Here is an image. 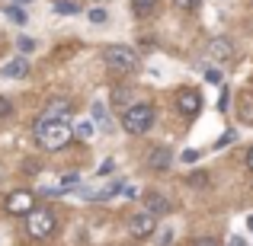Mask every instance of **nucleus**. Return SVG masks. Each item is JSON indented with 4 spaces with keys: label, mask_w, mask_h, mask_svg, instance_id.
<instances>
[{
    "label": "nucleus",
    "mask_w": 253,
    "mask_h": 246,
    "mask_svg": "<svg viewBox=\"0 0 253 246\" xmlns=\"http://www.w3.org/2000/svg\"><path fill=\"white\" fill-rule=\"evenodd\" d=\"M32 131H36V141L42 144L45 150H61L71 144V138H74V128H71L68 122H39L32 125Z\"/></svg>",
    "instance_id": "1"
},
{
    "label": "nucleus",
    "mask_w": 253,
    "mask_h": 246,
    "mask_svg": "<svg viewBox=\"0 0 253 246\" xmlns=\"http://www.w3.org/2000/svg\"><path fill=\"white\" fill-rule=\"evenodd\" d=\"M151 125H154V109L148 103H131L122 112V128L128 135H144V131H151Z\"/></svg>",
    "instance_id": "2"
},
{
    "label": "nucleus",
    "mask_w": 253,
    "mask_h": 246,
    "mask_svg": "<svg viewBox=\"0 0 253 246\" xmlns=\"http://www.w3.org/2000/svg\"><path fill=\"white\" fill-rule=\"evenodd\" d=\"M55 227H58L55 211H48V208H32L26 214V237L29 240H45V237L55 234Z\"/></svg>",
    "instance_id": "3"
},
{
    "label": "nucleus",
    "mask_w": 253,
    "mask_h": 246,
    "mask_svg": "<svg viewBox=\"0 0 253 246\" xmlns=\"http://www.w3.org/2000/svg\"><path fill=\"white\" fill-rule=\"evenodd\" d=\"M103 58H106V68L116 70V74H131L138 68V51L128 48V45H109Z\"/></svg>",
    "instance_id": "4"
},
{
    "label": "nucleus",
    "mask_w": 253,
    "mask_h": 246,
    "mask_svg": "<svg viewBox=\"0 0 253 246\" xmlns=\"http://www.w3.org/2000/svg\"><path fill=\"white\" fill-rule=\"evenodd\" d=\"M3 208H6V214L26 217L32 208H36V198H32V192H26V189H16V192H10V195H6Z\"/></svg>",
    "instance_id": "5"
},
{
    "label": "nucleus",
    "mask_w": 253,
    "mask_h": 246,
    "mask_svg": "<svg viewBox=\"0 0 253 246\" xmlns=\"http://www.w3.org/2000/svg\"><path fill=\"white\" fill-rule=\"evenodd\" d=\"M71 112H74V105H71V99H48V105L42 109V115H39V122H68Z\"/></svg>",
    "instance_id": "6"
},
{
    "label": "nucleus",
    "mask_w": 253,
    "mask_h": 246,
    "mask_svg": "<svg viewBox=\"0 0 253 246\" xmlns=\"http://www.w3.org/2000/svg\"><path fill=\"white\" fill-rule=\"evenodd\" d=\"M154 227H157V217L148 214V211H138V214H131V221H128L131 237H138V240L151 237V234H154Z\"/></svg>",
    "instance_id": "7"
},
{
    "label": "nucleus",
    "mask_w": 253,
    "mask_h": 246,
    "mask_svg": "<svg viewBox=\"0 0 253 246\" xmlns=\"http://www.w3.org/2000/svg\"><path fill=\"white\" fill-rule=\"evenodd\" d=\"M176 109L183 112L186 118H192V115H199V109H202V96H199L196 90H183L176 96Z\"/></svg>",
    "instance_id": "8"
},
{
    "label": "nucleus",
    "mask_w": 253,
    "mask_h": 246,
    "mask_svg": "<svg viewBox=\"0 0 253 246\" xmlns=\"http://www.w3.org/2000/svg\"><path fill=\"white\" fill-rule=\"evenodd\" d=\"M209 55L215 58V61H231V58H234V42H231V38H211Z\"/></svg>",
    "instance_id": "9"
},
{
    "label": "nucleus",
    "mask_w": 253,
    "mask_h": 246,
    "mask_svg": "<svg viewBox=\"0 0 253 246\" xmlns=\"http://www.w3.org/2000/svg\"><path fill=\"white\" fill-rule=\"evenodd\" d=\"M144 211L154 214V217H161V214H167V211H170V202L161 195V192H148V195H144Z\"/></svg>",
    "instance_id": "10"
},
{
    "label": "nucleus",
    "mask_w": 253,
    "mask_h": 246,
    "mask_svg": "<svg viewBox=\"0 0 253 246\" xmlns=\"http://www.w3.org/2000/svg\"><path fill=\"white\" fill-rule=\"evenodd\" d=\"M26 74H29V61L26 58H13V61L3 64V77H10V80H23Z\"/></svg>",
    "instance_id": "11"
},
{
    "label": "nucleus",
    "mask_w": 253,
    "mask_h": 246,
    "mask_svg": "<svg viewBox=\"0 0 253 246\" xmlns=\"http://www.w3.org/2000/svg\"><path fill=\"white\" fill-rule=\"evenodd\" d=\"M170 163H173V154L167 147H154L148 154V166H151V170H167Z\"/></svg>",
    "instance_id": "12"
},
{
    "label": "nucleus",
    "mask_w": 253,
    "mask_h": 246,
    "mask_svg": "<svg viewBox=\"0 0 253 246\" xmlns=\"http://www.w3.org/2000/svg\"><path fill=\"white\" fill-rule=\"evenodd\" d=\"M237 115H241V122L253 125V99H250V96L241 99V105H237Z\"/></svg>",
    "instance_id": "13"
},
{
    "label": "nucleus",
    "mask_w": 253,
    "mask_h": 246,
    "mask_svg": "<svg viewBox=\"0 0 253 246\" xmlns=\"http://www.w3.org/2000/svg\"><path fill=\"white\" fill-rule=\"evenodd\" d=\"M154 6H157V0H131V10H135L138 16H148Z\"/></svg>",
    "instance_id": "14"
},
{
    "label": "nucleus",
    "mask_w": 253,
    "mask_h": 246,
    "mask_svg": "<svg viewBox=\"0 0 253 246\" xmlns=\"http://www.w3.org/2000/svg\"><path fill=\"white\" fill-rule=\"evenodd\" d=\"M116 192H122V182H112V185H106L103 192H96V195H93V202H109V198L116 195Z\"/></svg>",
    "instance_id": "15"
},
{
    "label": "nucleus",
    "mask_w": 253,
    "mask_h": 246,
    "mask_svg": "<svg viewBox=\"0 0 253 246\" xmlns=\"http://www.w3.org/2000/svg\"><path fill=\"white\" fill-rule=\"evenodd\" d=\"M93 118L99 122V128L109 131V115H106V105H103V103H93Z\"/></svg>",
    "instance_id": "16"
},
{
    "label": "nucleus",
    "mask_w": 253,
    "mask_h": 246,
    "mask_svg": "<svg viewBox=\"0 0 253 246\" xmlns=\"http://www.w3.org/2000/svg\"><path fill=\"white\" fill-rule=\"evenodd\" d=\"M90 23H93V26H103V23H109V13H106V10H99V6H96V10H90Z\"/></svg>",
    "instance_id": "17"
},
{
    "label": "nucleus",
    "mask_w": 253,
    "mask_h": 246,
    "mask_svg": "<svg viewBox=\"0 0 253 246\" xmlns=\"http://www.w3.org/2000/svg\"><path fill=\"white\" fill-rule=\"evenodd\" d=\"M16 48L23 51V55H32V51H36V38H26V35H23V38L16 42Z\"/></svg>",
    "instance_id": "18"
},
{
    "label": "nucleus",
    "mask_w": 253,
    "mask_h": 246,
    "mask_svg": "<svg viewBox=\"0 0 253 246\" xmlns=\"http://www.w3.org/2000/svg\"><path fill=\"white\" fill-rule=\"evenodd\" d=\"M55 13H77V3H74V0H58Z\"/></svg>",
    "instance_id": "19"
},
{
    "label": "nucleus",
    "mask_w": 253,
    "mask_h": 246,
    "mask_svg": "<svg viewBox=\"0 0 253 246\" xmlns=\"http://www.w3.org/2000/svg\"><path fill=\"white\" fill-rule=\"evenodd\" d=\"M93 131H96V128H93V122H81V125H77V135H81L84 141H90Z\"/></svg>",
    "instance_id": "20"
},
{
    "label": "nucleus",
    "mask_w": 253,
    "mask_h": 246,
    "mask_svg": "<svg viewBox=\"0 0 253 246\" xmlns=\"http://www.w3.org/2000/svg\"><path fill=\"white\" fill-rule=\"evenodd\" d=\"M6 16H10V19H13V23H19V26H23V23H26V13H23V10H19V6H6Z\"/></svg>",
    "instance_id": "21"
},
{
    "label": "nucleus",
    "mask_w": 253,
    "mask_h": 246,
    "mask_svg": "<svg viewBox=\"0 0 253 246\" xmlns=\"http://www.w3.org/2000/svg\"><path fill=\"white\" fill-rule=\"evenodd\" d=\"M112 96H116L112 103H119V105H125V109H128V90H116Z\"/></svg>",
    "instance_id": "22"
},
{
    "label": "nucleus",
    "mask_w": 253,
    "mask_h": 246,
    "mask_svg": "<svg viewBox=\"0 0 253 246\" xmlns=\"http://www.w3.org/2000/svg\"><path fill=\"white\" fill-rule=\"evenodd\" d=\"M192 246H221L215 240V237H196V240H192Z\"/></svg>",
    "instance_id": "23"
},
{
    "label": "nucleus",
    "mask_w": 253,
    "mask_h": 246,
    "mask_svg": "<svg viewBox=\"0 0 253 246\" xmlns=\"http://www.w3.org/2000/svg\"><path fill=\"white\" fill-rule=\"evenodd\" d=\"M173 3H176L179 10H196V6L202 3V0H173Z\"/></svg>",
    "instance_id": "24"
},
{
    "label": "nucleus",
    "mask_w": 253,
    "mask_h": 246,
    "mask_svg": "<svg viewBox=\"0 0 253 246\" xmlns=\"http://www.w3.org/2000/svg\"><path fill=\"white\" fill-rule=\"evenodd\" d=\"M10 112H13V103H10L6 96H0V118H3V115H10Z\"/></svg>",
    "instance_id": "25"
},
{
    "label": "nucleus",
    "mask_w": 253,
    "mask_h": 246,
    "mask_svg": "<svg viewBox=\"0 0 253 246\" xmlns=\"http://www.w3.org/2000/svg\"><path fill=\"white\" fill-rule=\"evenodd\" d=\"M205 176H209V173H192V176H189V182H192V185H205V182H209Z\"/></svg>",
    "instance_id": "26"
},
{
    "label": "nucleus",
    "mask_w": 253,
    "mask_h": 246,
    "mask_svg": "<svg viewBox=\"0 0 253 246\" xmlns=\"http://www.w3.org/2000/svg\"><path fill=\"white\" fill-rule=\"evenodd\" d=\"M199 157H202V150H183V160L186 163H196Z\"/></svg>",
    "instance_id": "27"
},
{
    "label": "nucleus",
    "mask_w": 253,
    "mask_h": 246,
    "mask_svg": "<svg viewBox=\"0 0 253 246\" xmlns=\"http://www.w3.org/2000/svg\"><path fill=\"white\" fill-rule=\"evenodd\" d=\"M205 80H209V83H221V74H218L215 68H209V70H205Z\"/></svg>",
    "instance_id": "28"
},
{
    "label": "nucleus",
    "mask_w": 253,
    "mask_h": 246,
    "mask_svg": "<svg viewBox=\"0 0 253 246\" xmlns=\"http://www.w3.org/2000/svg\"><path fill=\"white\" fill-rule=\"evenodd\" d=\"M112 170H116V163H112V160H106V163H99V176H109V173Z\"/></svg>",
    "instance_id": "29"
},
{
    "label": "nucleus",
    "mask_w": 253,
    "mask_h": 246,
    "mask_svg": "<svg viewBox=\"0 0 253 246\" xmlns=\"http://www.w3.org/2000/svg\"><path fill=\"white\" fill-rule=\"evenodd\" d=\"M218 109H228V90H224V86H221V99H218Z\"/></svg>",
    "instance_id": "30"
},
{
    "label": "nucleus",
    "mask_w": 253,
    "mask_h": 246,
    "mask_svg": "<svg viewBox=\"0 0 253 246\" xmlns=\"http://www.w3.org/2000/svg\"><path fill=\"white\" fill-rule=\"evenodd\" d=\"M228 246H247V240H244V237H231Z\"/></svg>",
    "instance_id": "31"
},
{
    "label": "nucleus",
    "mask_w": 253,
    "mask_h": 246,
    "mask_svg": "<svg viewBox=\"0 0 253 246\" xmlns=\"http://www.w3.org/2000/svg\"><path fill=\"white\" fill-rule=\"evenodd\" d=\"M247 170H250V173H253V147H250V150H247Z\"/></svg>",
    "instance_id": "32"
},
{
    "label": "nucleus",
    "mask_w": 253,
    "mask_h": 246,
    "mask_svg": "<svg viewBox=\"0 0 253 246\" xmlns=\"http://www.w3.org/2000/svg\"><path fill=\"white\" fill-rule=\"evenodd\" d=\"M26 3L32 6V3H36V0H16V6H26Z\"/></svg>",
    "instance_id": "33"
},
{
    "label": "nucleus",
    "mask_w": 253,
    "mask_h": 246,
    "mask_svg": "<svg viewBox=\"0 0 253 246\" xmlns=\"http://www.w3.org/2000/svg\"><path fill=\"white\" fill-rule=\"evenodd\" d=\"M0 179H3V166H0Z\"/></svg>",
    "instance_id": "34"
}]
</instances>
